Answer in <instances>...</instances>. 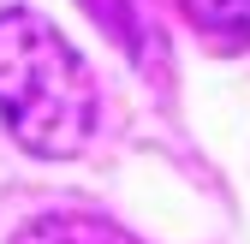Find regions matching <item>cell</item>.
<instances>
[{
	"label": "cell",
	"instance_id": "1",
	"mask_svg": "<svg viewBox=\"0 0 250 244\" xmlns=\"http://www.w3.org/2000/svg\"><path fill=\"white\" fill-rule=\"evenodd\" d=\"M96 107L102 102L83 54L42 12H0V125L18 137V149L42 161H72L96 137Z\"/></svg>",
	"mask_w": 250,
	"mask_h": 244
},
{
	"label": "cell",
	"instance_id": "3",
	"mask_svg": "<svg viewBox=\"0 0 250 244\" xmlns=\"http://www.w3.org/2000/svg\"><path fill=\"white\" fill-rule=\"evenodd\" d=\"M185 12L214 36H250V0H185Z\"/></svg>",
	"mask_w": 250,
	"mask_h": 244
},
{
	"label": "cell",
	"instance_id": "2",
	"mask_svg": "<svg viewBox=\"0 0 250 244\" xmlns=\"http://www.w3.org/2000/svg\"><path fill=\"white\" fill-rule=\"evenodd\" d=\"M12 244H137L125 226L102 221V215H78V208H54V215H36L12 232Z\"/></svg>",
	"mask_w": 250,
	"mask_h": 244
}]
</instances>
